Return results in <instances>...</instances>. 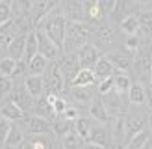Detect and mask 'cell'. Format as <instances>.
<instances>
[{
    "label": "cell",
    "instance_id": "e0dca14e",
    "mask_svg": "<svg viewBox=\"0 0 152 149\" xmlns=\"http://www.w3.org/2000/svg\"><path fill=\"white\" fill-rule=\"evenodd\" d=\"M95 80H96V77H95V73H93L91 67H80V71L76 73V77L71 80V86H87V88H91L95 84Z\"/></svg>",
    "mask_w": 152,
    "mask_h": 149
},
{
    "label": "cell",
    "instance_id": "4fadbf2b",
    "mask_svg": "<svg viewBox=\"0 0 152 149\" xmlns=\"http://www.w3.org/2000/svg\"><path fill=\"white\" fill-rule=\"evenodd\" d=\"M28 131H30V134H47V132H50L52 131L50 119L34 114L28 119Z\"/></svg>",
    "mask_w": 152,
    "mask_h": 149
},
{
    "label": "cell",
    "instance_id": "ee69618b",
    "mask_svg": "<svg viewBox=\"0 0 152 149\" xmlns=\"http://www.w3.org/2000/svg\"><path fill=\"white\" fill-rule=\"evenodd\" d=\"M30 144H32V147H50V140L45 138V134H35V138Z\"/></svg>",
    "mask_w": 152,
    "mask_h": 149
},
{
    "label": "cell",
    "instance_id": "7c38bea8",
    "mask_svg": "<svg viewBox=\"0 0 152 149\" xmlns=\"http://www.w3.org/2000/svg\"><path fill=\"white\" fill-rule=\"evenodd\" d=\"M34 99L35 97H32V93L26 89V86H22V88H17V89H13L11 91V101L15 104H19V106L22 110H28V108H32L34 106Z\"/></svg>",
    "mask_w": 152,
    "mask_h": 149
},
{
    "label": "cell",
    "instance_id": "ba28073f",
    "mask_svg": "<svg viewBox=\"0 0 152 149\" xmlns=\"http://www.w3.org/2000/svg\"><path fill=\"white\" fill-rule=\"evenodd\" d=\"M63 13H65L67 21H87L83 0H65Z\"/></svg>",
    "mask_w": 152,
    "mask_h": 149
},
{
    "label": "cell",
    "instance_id": "d590c367",
    "mask_svg": "<svg viewBox=\"0 0 152 149\" xmlns=\"http://www.w3.org/2000/svg\"><path fill=\"white\" fill-rule=\"evenodd\" d=\"M13 91V80L11 77H4V74H0V101L6 99L7 95H11Z\"/></svg>",
    "mask_w": 152,
    "mask_h": 149
},
{
    "label": "cell",
    "instance_id": "1f68e13d",
    "mask_svg": "<svg viewBox=\"0 0 152 149\" xmlns=\"http://www.w3.org/2000/svg\"><path fill=\"white\" fill-rule=\"evenodd\" d=\"M130 86H132V80H130V77H128V74H124V71L119 73L117 77H113V89H115V91L126 93Z\"/></svg>",
    "mask_w": 152,
    "mask_h": 149
},
{
    "label": "cell",
    "instance_id": "277c9868",
    "mask_svg": "<svg viewBox=\"0 0 152 149\" xmlns=\"http://www.w3.org/2000/svg\"><path fill=\"white\" fill-rule=\"evenodd\" d=\"M104 56L119 71H128L134 63V52L128 50V49H110V50H106Z\"/></svg>",
    "mask_w": 152,
    "mask_h": 149
},
{
    "label": "cell",
    "instance_id": "74e56055",
    "mask_svg": "<svg viewBox=\"0 0 152 149\" xmlns=\"http://www.w3.org/2000/svg\"><path fill=\"white\" fill-rule=\"evenodd\" d=\"M139 71L141 73H152V52H145L139 58Z\"/></svg>",
    "mask_w": 152,
    "mask_h": 149
},
{
    "label": "cell",
    "instance_id": "b9f144b4",
    "mask_svg": "<svg viewBox=\"0 0 152 149\" xmlns=\"http://www.w3.org/2000/svg\"><path fill=\"white\" fill-rule=\"evenodd\" d=\"M113 89V77H106L100 80V84H98V93L100 95H106V93H110Z\"/></svg>",
    "mask_w": 152,
    "mask_h": 149
},
{
    "label": "cell",
    "instance_id": "5b68a950",
    "mask_svg": "<svg viewBox=\"0 0 152 149\" xmlns=\"http://www.w3.org/2000/svg\"><path fill=\"white\" fill-rule=\"evenodd\" d=\"M37 52H41V54L45 56L50 62V60H58L59 52H61V49L58 47V45L50 39V37L43 32V30L37 28Z\"/></svg>",
    "mask_w": 152,
    "mask_h": 149
},
{
    "label": "cell",
    "instance_id": "6da1fadb",
    "mask_svg": "<svg viewBox=\"0 0 152 149\" xmlns=\"http://www.w3.org/2000/svg\"><path fill=\"white\" fill-rule=\"evenodd\" d=\"M95 26L89 21H69L63 39V52H78L86 43H89Z\"/></svg>",
    "mask_w": 152,
    "mask_h": 149
},
{
    "label": "cell",
    "instance_id": "f1b7e54d",
    "mask_svg": "<svg viewBox=\"0 0 152 149\" xmlns=\"http://www.w3.org/2000/svg\"><path fill=\"white\" fill-rule=\"evenodd\" d=\"M37 54V34L35 32H28L26 34V47H24V56H22V60L28 63L30 60H32V56Z\"/></svg>",
    "mask_w": 152,
    "mask_h": 149
},
{
    "label": "cell",
    "instance_id": "83f0119b",
    "mask_svg": "<svg viewBox=\"0 0 152 149\" xmlns=\"http://www.w3.org/2000/svg\"><path fill=\"white\" fill-rule=\"evenodd\" d=\"M121 30L126 34V35H132V34H137L139 30V17H135V13H130L121 21Z\"/></svg>",
    "mask_w": 152,
    "mask_h": 149
},
{
    "label": "cell",
    "instance_id": "f546056e",
    "mask_svg": "<svg viewBox=\"0 0 152 149\" xmlns=\"http://www.w3.org/2000/svg\"><path fill=\"white\" fill-rule=\"evenodd\" d=\"M22 142H24V134H22L20 127L11 125L10 134H7V138H6V142H4V145H6V147H17V145L22 144Z\"/></svg>",
    "mask_w": 152,
    "mask_h": 149
},
{
    "label": "cell",
    "instance_id": "8992f818",
    "mask_svg": "<svg viewBox=\"0 0 152 149\" xmlns=\"http://www.w3.org/2000/svg\"><path fill=\"white\" fill-rule=\"evenodd\" d=\"M91 37H93V43L96 45L98 49H111V45L115 43V34H113V30L110 24H100L96 26L93 30V34H91Z\"/></svg>",
    "mask_w": 152,
    "mask_h": 149
},
{
    "label": "cell",
    "instance_id": "836d02e7",
    "mask_svg": "<svg viewBox=\"0 0 152 149\" xmlns=\"http://www.w3.org/2000/svg\"><path fill=\"white\" fill-rule=\"evenodd\" d=\"M139 30L145 35H152V11L145 10L139 13Z\"/></svg>",
    "mask_w": 152,
    "mask_h": 149
},
{
    "label": "cell",
    "instance_id": "f35d334b",
    "mask_svg": "<svg viewBox=\"0 0 152 149\" xmlns=\"http://www.w3.org/2000/svg\"><path fill=\"white\" fill-rule=\"evenodd\" d=\"M11 119L7 117H2L0 119V145H4V142L7 138V134H10V129H11Z\"/></svg>",
    "mask_w": 152,
    "mask_h": 149
},
{
    "label": "cell",
    "instance_id": "8fae6325",
    "mask_svg": "<svg viewBox=\"0 0 152 149\" xmlns=\"http://www.w3.org/2000/svg\"><path fill=\"white\" fill-rule=\"evenodd\" d=\"M76 54H78V60H80V65L82 67H93L95 62L100 58V49H98L95 43L89 41V43L83 45Z\"/></svg>",
    "mask_w": 152,
    "mask_h": 149
},
{
    "label": "cell",
    "instance_id": "d6a6232c",
    "mask_svg": "<svg viewBox=\"0 0 152 149\" xmlns=\"http://www.w3.org/2000/svg\"><path fill=\"white\" fill-rule=\"evenodd\" d=\"M74 131L78 132V136L83 142H87L89 134H91V123L87 121V119H83V117H76L74 119Z\"/></svg>",
    "mask_w": 152,
    "mask_h": 149
},
{
    "label": "cell",
    "instance_id": "60d3db41",
    "mask_svg": "<svg viewBox=\"0 0 152 149\" xmlns=\"http://www.w3.org/2000/svg\"><path fill=\"white\" fill-rule=\"evenodd\" d=\"M96 4L106 15H111L113 10H115V6H117V0H96Z\"/></svg>",
    "mask_w": 152,
    "mask_h": 149
},
{
    "label": "cell",
    "instance_id": "ffe728a7",
    "mask_svg": "<svg viewBox=\"0 0 152 149\" xmlns=\"http://www.w3.org/2000/svg\"><path fill=\"white\" fill-rule=\"evenodd\" d=\"M147 127V119L143 117V116H130V117H126L124 119V132H126V138H132L135 132H139L143 131Z\"/></svg>",
    "mask_w": 152,
    "mask_h": 149
},
{
    "label": "cell",
    "instance_id": "ac0fdd59",
    "mask_svg": "<svg viewBox=\"0 0 152 149\" xmlns=\"http://www.w3.org/2000/svg\"><path fill=\"white\" fill-rule=\"evenodd\" d=\"M121 97H123V93L115 91V89H111L110 93H106L104 104H106V108H108V112L111 116H119L121 112H123V101H121Z\"/></svg>",
    "mask_w": 152,
    "mask_h": 149
},
{
    "label": "cell",
    "instance_id": "d4e9b609",
    "mask_svg": "<svg viewBox=\"0 0 152 149\" xmlns=\"http://www.w3.org/2000/svg\"><path fill=\"white\" fill-rule=\"evenodd\" d=\"M2 117H7L11 121H19V119L24 117V110H22L19 104H15L13 101H7L2 106Z\"/></svg>",
    "mask_w": 152,
    "mask_h": 149
},
{
    "label": "cell",
    "instance_id": "44dd1931",
    "mask_svg": "<svg viewBox=\"0 0 152 149\" xmlns=\"http://www.w3.org/2000/svg\"><path fill=\"white\" fill-rule=\"evenodd\" d=\"M34 112L37 116L41 117H47V119H52L56 114H54V108H52V103L47 99V95L45 97H37V101H34Z\"/></svg>",
    "mask_w": 152,
    "mask_h": 149
},
{
    "label": "cell",
    "instance_id": "7bdbcfd3",
    "mask_svg": "<svg viewBox=\"0 0 152 149\" xmlns=\"http://www.w3.org/2000/svg\"><path fill=\"white\" fill-rule=\"evenodd\" d=\"M139 37L135 35V34H132V35H126V41H124V45H126V49L128 50H132V52H135L139 49Z\"/></svg>",
    "mask_w": 152,
    "mask_h": 149
},
{
    "label": "cell",
    "instance_id": "d6986e66",
    "mask_svg": "<svg viewBox=\"0 0 152 149\" xmlns=\"http://www.w3.org/2000/svg\"><path fill=\"white\" fill-rule=\"evenodd\" d=\"M89 114H91L93 119H96V121H100V123H108L110 117H111V114L108 112V108H106L104 101H100V99H95L93 103H91Z\"/></svg>",
    "mask_w": 152,
    "mask_h": 149
},
{
    "label": "cell",
    "instance_id": "e575fe53",
    "mask_svg": "<svg viewBox=\"0 0 152 149\" xmlns=\"http://www.w3.org/2000/svg\"><path fill=\"white\" fill-rule=\"evenodd\" d=\"M15 65H17V60L7 56L0 60V74L4 77H13V71H15Z\"/></svg>",
    "mask_w": 152,
    "mask_h": 149
},
{
    "label": "cell",
    "instance_id": "cb8c5ba5",
    "mask_svg": "<svg viewBox=\"0 0 152 149\" xmlns=\"http://www.w3.org/2000/svg\"><path fill=\"white\" fill-rule=\"evenodd\" d=\"M47 65H48V60L45 58L41 52H37L35 56H32V60L28 62V74H43L47 71Z\"/></svg>",
    "mask_w": 152,
    "mask_h": 149
},
{
    "label": "cell",
    "instance_id": "ab89813d",
    "mask_svg": "<svg viewBox=\"0 0 152 149\" xmlns=\"http://www.w3.org/2000/svg\"><path fill=\"white\" fill-rule=\"evenodd\" d=\"M67 106H69V104H67V101L63 99L61 95H56V99L52 101V108H54V114L56 116H61Z\"/></svg>",
    "mask_w": 152,
    "mask_h": 149
},
{
    "label": "cell",
    "instance_id": "7402d4cb",
    "mask_svg": "<svg viewBox=\"0 0 152 149\" xmlns=\"http://www.w3.org/2000/svg\"><path fill=\"white\" fill-rule=\"evenodd\" d=\"M69 97L72 99L74 106H76V104H87V103L93 101V97H91L87 86H72V89L69 91Z\"/></svg>",
    "mask_w": 152,
    "mask_h": 149
},
{
    "label": "cell",
    "instance_id": "bcb514c9",
    "mask_svg": "<svg viewBox=\"0 0 152 149\" xmlns=\"http://www.w3.org/2000/svg\"><path fill=\"white\" fill-rule=\"evenodd\" d=\"M61 116H65L67 119H72V121H74V119L78 117V110H76V106H67Z\"/></svg>",
    "mask_w": 152,
    "mask_h": 149
},
{
    "label": "cell",
    "instance_id": "681fc988",
    "mask_svg": "<svg viewBox=\"0 0 152 149\" xmlns=\"http://www.w3.org/2000/svg\"><path fill=\"white\" fill-rule=\"evenodd\" d=\"M148 106H150V112H152V95L148 97Z\"/></svg>",
    "mask_w": 152,
    "mask_h": 149
},
{
    "label": "cell",
    "instance_id": "5bb4252c",
    "mask_svg": "<svg viewBox=\"0 0 152 149\" xmlns=\"http://www.w3.org/2000/svg\"><path fill=\"white\" fill-rule=\"evenodd\" d=\"M26 34L28 32H22V34H17L10 41L7 45V52H10V56L15 58V60H22L24 56V47H26Z\"/></svg>",
    "mask_w": 152,
    "mask_h": 149
},
{
    "label": "cell",
    "instance_id": "f6af8a7d",
    "mask_svg": "<svg viewBox=\"0 0 152 149\" xmlns=\"http://www.w3.org/2000/svg\"><path fill=\"white\" fill-rule=\"evenodd\" d=\"M28 71V63L24 60H17V65H15V71H13V77H22V74H26Z\"/></svg>",
    "mask_w": 152,
    "mask_h": 149
},
{
    "label": "cell",
    "instance_id": "484cf974",
    "mask_svg": "<svg viewBox=\"0 0 152 149\" xmlns=\"http://www.w3.org/2000/svg\"><path fill=\"white\" fill-rule=\"evenodd\" d=\"M52 131H54V134H58V136H65L69 131L74 129V121L72 119H67L65 116H59L58 119H52Z\"/></svg>",
    "mask_w": 152,
    "mask_h": 149
},
{
    "label": "cell",
    "instance_id": "9a60e30c",
    "mask_svg": "<svg viewBox=\"0 0 152 149\" xmlns=\"http://www.w3.org/2000/svg\"><path fill=\"white\" fill-rule=\"evenodd\" d=\"M93 73H95L96 80H102L106 77H113L115 74V67H113V63L106 56H100L93 65Z\"/></svg>",
    "mask_w": 152,
    "mask_h": 149
},
{
    "label": "cell",
    "instance_id": "9c48e42d",
    "mask_svg": "<svg viewBox=\"0 0 152 149\" xmlns=\"http://www.w3.org/2000/svg\"><path fill=\"white\" fill-rule=\"evenodd\" d=\"M54 7H58V0H35L32 7V24L37 26Z\"/></svg>",
    "mask_w": 152,
    "mask_h": 149
},
{
    "label": "cell",
    "instance_id": "3957f363",
    "mask_svg": "<svg viewBox=\"0 0 152 149\" xmlns=\"http://www.w3.org/2000/svg\"><path fill=\"white\" fill-rule=\"evenodd\" d=\"M45 73H47V77H45V89H47V93H61V89L65 86V77H63V71L59 67L58 60H50Z\"/></svg>",
    "mask_w": 152,
    "mask_h": 149
},
{
    "label": "cell",
    "instance_id": "52a82bcc",
    "mask_svg": "<svg viewBox=\"0 0 152 149\" xmlns=\"http://www.w3.org/2000/svg\"><path fill=\"white\" fill-rule=\"evenodd\" d=\"M59 67L63 71V77L65 80H72L76 77V73L80 71V60H78V54L76 52H63L61 58H59Z\"/></svg>",
    "mask_w": 152,
    "mask_h": 149
},
{
    "label": "cell",
    "instance_id": "c3c4849f",
    "mask_svg": "<svg viewBox=\"0 0 152 149\" xmlns=\"http://www.w3.org/2000/svg\"><path fill=\"white\" fill-rule=\"evenodd\" d=\"M93 4H96V0H83V6H86V10H87V7H91Z\"/></svg>",
    "mask_w": 152,
    "mask_h": 149
},
{
    "label": "cell",
    "instance_id": "2e32d148",
    "mask_svg": "<svg viewBox=\"0 0 152 149\" xmlns=\"http://www.w3.org/2000/svg\"><path fill=\"white\" fill-rule=\"evenodd\" d=\"M24 86H26V89L30 93H32V97H39V95H43V91H45V77L43 74H32L30 73V77H26V80H24Z\"/></svg>",
    "mask_w": 152,
    "mask_h": 149
},
{
    "label": "cell",
    "instance_id": "7a4b0ae2",
    "mask_svg": "<svg viewBox=\"0 0 152 149\" xmlns=\"http://www.w3.org/2000/svg\"><path fill=\"white\" fill-rule=\"evenodd\" d=\"M67 22H69V21H67L63 10L58 6V7H54V10H52L35 28L43 30V32L47 34L59 49H61V47H63V39H65V32H67Z\"/></svg>",
    "mask_w": 152,
    "mask_h": 149
},
{
    "label": "cell",
    "instance_id": "30bf717a",
    "mask_svg": "<svg viewBox=\"0 0 152 149\" xmlns=\"http://www.w3.org/2000/svg\"><path fill=\"white\" fill-rule=\"evenodd\" d=\"M86 144L91 147H110V145H113L111 132H108L102 127H91V134Z\"/></svg>",
    "mask_w": 152,
    "mask_h": 149
},
{
    "label": "cell",
    "instance_id": "8d00e7d4",
    "mask_svg": "<svg viewBox=\"0 0 152 149\" xmlns=\"http://www.w3.org/2000/svg\"><path fill=\"white\" fill-rule=\"evenodd\" d=\"M13 19V7L10 2H6V0H0V24L6 21Z\"/></svg>",
    "mask_w": 152,
    "mask_h": 149
},
{
    "label": "cell",
    "instance_id": "7dc6e473",
    "mask_svg": "<svg viewBox=\"0 0 152 149\" xmlns=\"http://www.w3.org/2000/svg\"><path fill=\"white\" fill-rule=\"evenodd\" d=\"M139 7H150L152 6V0H134Z\"/></svg>",
    "mask_w": 152,
    "mask_h": 149
},
{
    "label": "cell",
    "instance_id": "4dcf8cb0",
    "mask_svg": "<svg viewBox=\"0 0 152 149\" xmlns=\"http://www.w3.org/2000/svg\"><path fill=\"white\" fill-rule=\"evenodd\" d=\"M147 140H148V131L143 129V131H139V132H135L132 138H128L126 147H130V149H141V147H145Z\"/></svg>",
    "mask_w": 152,
    "mask_h": 149
},
{
    "label": "cell",
    "instance_id": "f907efd6",
    "mask_svg": "<svg viewBox=\"0 0 152 149\" xmlns=\"http://www.w3.org/2000/svg\"><path fill=\"white\" fill-rule=\"evenodd\" d=\"M150 129H152V116H150Z\"/></svg>",
    "mask_w": 152,
    "mask_h": 149
},
{
    "label": "cell",
    "instance_id": "603a6c76",
    "mask_svg": "<svg viewBox=\"0 0 152 149\" xmlns=\"http://www.w3.org/2000/svg\"><path fill=\"white\" fill-rule=\"evenodd\" d=\"M111 140L113 144H123V140L126 138V132H124V117L115 116L111 121Z\"/></svg>",
    "mask_w": 152,
    "mask_h": 149
},
{
    "label": "cell",
    "instance_id": "4316f807",
    "mask_svg": "<svg viewBox=\"0 0 152 149\" xmlns=\"http://www.w3.org/2000/svg\"><path fill=\"white\" fill-rule=\"evenodd\" d=\"M126 93H128V101L132 104H143L147 101V93H145V86L143 84H132Z\"/></svg>",
    "mask_w": 152,
    "mask_h": 149
}]
</instances>
